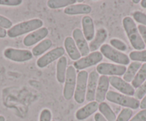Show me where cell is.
Here are the masks:
<instances>
[{"instance_id": "cell-2", "label": "cell", "mask_w": 146, "mask_h": 121, "mask_svg": "<svg viewBox=\"0 0 146 121\" xmlns=\"http://www.w3.org/2000/svg\"><path fill=\"white\" fill-rule=\"evenodd\" d=\"M43 22L40 19H32L25 21L12 26L7 31V36L9 38H16L29 32H33L43 26Z\"/></svg>"}, {"instance_id": "cell-13", "label": "cell", "mask_w": 146, "mask_h": 121, "mask_svg": "<svg viewBox=\"0 0 146 121\" xmlns=\"http://www.w3.org/2000/svg\"><path fill=\"white\" fill-rule=\"evenodd\" d=\"M72 38L76 44L77 47H78L81 56L83 57L88 56L90 52L89 44H88V41L85 39L83 33L80 29L76 28L73 30Z\"/></svg>"}, {"instance_id": "cell-11", "label": "cell", "mask_w": 146, "mask_h": 121, "mask_svg": "<svg viewBox=\"0 0 146 121\" xmlns=\"http://www.w3.org/2000/svg\"><path fill=\"white\" fill-rule=\"evenodd\" d=\"M110 85H111L114 88L117 89L122 94L128 96H133L135 95L134 88L130 83L123 80V78L119 76H110L109 77Z\"/></svg>"}, {"instance_id": "cell-22", "label": "cell", "mask_w": 146, "mask_h": 121, "mask_svg": "<svg viewBox=\"0 0 146 121\" xmlns=\"http://www.w3.org/2000/svg\"><path fill=\"white\" fill-rule=\"evenodd\" d=\"M141 66L142 64L140 62L133 61L130 63L128 68L126 70V72L123 75V80H125L127 83L133 81L136 73H137V71H138Z\"/></svg>"}, {"instance_id": "cell-3", "label": "cell", "mask_w": 146, "mask_h": 121, "mask_svg": "<svg viewBox=\"0 0 146 121\" xmlns=\"http://www.w3.org/2000/svg\"><path fill=\"white\" fill-rule=\"evenodd\" d=\"M106 99L110 102L117 104L126 108L136 110L140 108V101L131 96L123 95L122 94L109 90L107 94Z\"/></svg>"}, {"instance_id": "cell-29", "label": "cell", "mask_w": 146, "mask_h": 121, "mask_svg": "<svg viewBox=\"0 0 146 121\" xmlns=\"http://www.w3.org/2000/svg\"><path fill=\"white\" fill-rule=\"evenodd\" d=\"M110 44L111 45V46L113 48H115L117 51H127V46L123 41L120 39H112L110 41Z\"/></svg>"}, {"instance_id": "cell-14", "label": "cell", "mask_w": 146, "mask_h": 121, "mask_svg": "<svg viewBox=\"0 0 146 121\" xmlns=\"http://www.w3.org/2000/svg\"><path fill=\"white\" fill-rule=\"evenodd\" d=\"M99 74L95 71H92L88 76V84H87V91L85 99L89 102L95 101L96 90L98 87Z\"/></svg>"}, {"instance_id": "cell-43", "label": "cell", "mask_w": 146, "mask_h": 121, "mask_svg": "<svg viewBox=\"0 0 146 121\" xmlns=\"http://www.w3.org/2000/svg\"><path fill=\"white\" fill-rule=\"evenodd\" d=\"M52 121H56V120H52Z\"/></svg>"}, {"instance_id": "cell-38", "label": "cell", "mask_w": 146, "mask_h": 121, "mask_svg": "<svg viewBox=\"0 0 146 121\" xmlns=\"http://www.w3.org/2000/svg\"><path fill=\"white\" fill-rule=\"evenodd\" d=\"M140 108L142 110L146 109V95L143 97V100H142L141 102L140 103Z\"/></svg>"}, {"instance_id": "cell-26", "label": "cell", "mask_w": 146, "mask_h": 121, "mask_svg": "<svg viewBox=\"0 0 146 121\" xmlns=\"http://www.w3.org/2000/svg\"><path fill=\"white\" fill-rule=\"evenodd\" d=\"M76 2V0H49L47 1V7L52 9H60L75 5Z\"/></svg>"}, {"instance_id": "cell-36", "label": "cell", "mask_w": 146, "mask_h": 121, "mask_svg": "<svg viewBox=\"0 0 146 121\" xmlns=\"http://www.w3.org/2000/svg\"><path fill=\"white\" fill-rule=\"evenodd\" d=\"M137 29H138L139 33H140V36H141L142 39H143V41L146 46V26L140 24L137 26Z\"/></svg>"}, {"instance_id": "cell-41", "label": "cell", "mask_w": 146, "mask_h": 121, "mask_svg": "<svg viewBox=\"0 0 146 121\" xmlns=\"http://www.w3.org/2000/svg\"><path fill=\"white\" fill-rule=\"evenodd\" d=\"M0 121H5V117L2 116V115H0Z\"/></svg>"}, {"instance_id": "cell-18", "label": "cell", "mask_w": 146, "mask_h": 121, "mask_svg": "<svg viewBox=\"0 0 146 121\" xmlns=\"http://www.w3.org/2000/svg\"><path fill=\"white\" fill-rule=\"evenodd\" d=\"M107 38H108V31L106 29L104 28L98 29L96 32V35L90 41L89 45L90 51L92 52L97 51L98 48H100V47L103 45V43L105 42Z\"/></svg>"}, {"instance_id": "cell-21", "label": "cell", "mask_w": 146, "mask_h": 121, "mask_svg": "<svg viewBox=\"0 0 146 121\" xmlns=\"http://www.w3.org/2000/svg\"><path fill=\"white\" fill-rule=\"evenodd\" d=\"M67 60L65 56H63L59 58L56 67V77L59 83H64L65 81L66 73L67 69Z\"/></svg>"}, {"instance_id": "cell-8", "label": "cell", "mask_w": 146, "mask_h": 121, "mask_svg": "<svg viewBox=\"0 0 146 121\" xmlns=\"http://www.w3.org/2000/svg\"><path fill=\"white\" fill-rule=\"evenodd\" d=\"M126 66L110 63H100L96 67V71L98 74L106 76H123L126 72Z\"/></svg>"}, {"instance_id": "cell-33", "label": "cell", "mask_w": 146, "mask_h": 121, "mask_svg": "<svg viewBox=\"0 0 146 121\" xmlns=\"http://www.w3.org/2000/svg\"><path fill=\"white\" fill-rule=\"evenodd\" d=\"M22 0H0V5L16 7L22 4Z\"/></svg>"}, {"instance_id": "cell-10", "label": "cell", "mask_w": 146, "mask_h": 121, "mask_svg": "<svg viewBox=\"0 0 146 121\" xmlns=\"http://www.w3.org/2000/svg\"><path fill=\"white\" fill-rule=\"evenodd\" d=\"M64 51H65L64 48L61 46L53 48L39 58L36 61V65L40 69H43L54 62V61L62 57L64 54Z\"/></svg>"}, {"instance_id": "cell-7", "label": "cell", "mask_w": 146, "mask_h": 121, "mask_svg": "<svg viewBox=\"0 0 146 121\" xmlns=\"http://www.w3.org/2000/svg\"><path fill=\"white\" fill-rule=\"evenodd\" d=\"M4 56L7 59L18 63L28 61L33 58V54L29 50L15 48H6L4 51Z\"/></svg>"}, {"instance_id": "cell-12", "label": "cell", "mask_w": 146, "mask_h": 121, "mask_svg": "<svg viewBox=\"0 0 146 121\" xmlns=\"http://www.w3.org/2000/svg\"><path fill=\"white\" fill-rule=\"evenodd\" d=\"M49 31L47 28L42 27L40 29H37L36 31H33L32 33H29V34L26 36L23 39V44L25 46H32L37 43L42 41L48 35Z\"/></svg>"}, {"instance_id": "cell-20", "label": "cell", "mask_w": 146, "mask_h": 121, "mask_svg": "<svg viewBox=\"0 0 146 121\" xmlns=\"http://www.w3.org/2000/svg\"><path fill=\"white\" fill-rule=\"evenodd\" d=\"M92 7L87 4H76L67 7L64 9V13L67 15L89 14Z\"/></svg>"}, {"instance_id": "cell-25", "label": "cell", "mask_w": 146, "mask_h": 121, "mask_svg": "<svg viewBox=\"0 0 146 121\" xmlns=\"http://www.w3.org/2000/svg\"><path fill=\"white\" fill-rule=\"evenodd\" d=\"M146 80V63L142 65L140 69L136 73L134 79L133 80L132 86L134 88H138Z\"/></svg>"}, {"instance_id": "cell-9", "label": "cell", "mask_w": 146, "mask_h": 121, "mask_svg": "<svg viewBox=\"0 0 146 121\" xmlns=\"http://www.w3.org/2000/svg\"><path fill=\"white\" fill-rule=\"evenodd\" d=\"M103 58V56L100 51H94L90 53L86 56L80 58L75 61L73 66L75 69L80 71H83L85 69L91 67L98 64Z\"/></svg>"}, {"instance_id": "cell-1", "label": "cell", "mask_w": 146, "mask_h": 121, "mask_svg": "<svg viewBox=\"0 0 146 121\" xmlns=\"http://www.w3.org/2000/svg\"><path fill=\"white\" fill-rule=\"evenodd\" d=\"M123 25L132 46L137 51L145 49V44L133 19L130 16H125L123 19Z\"/></svg>"}, {"instance_id": "cell-37", "label": "cell", "mask_w": 146, "mask_h": 121, "mask_svg": "<svg viewBox=\"0 0 146 121\" xmlns=\"http://www.w3.org/2000/svg\"><path fill=\"white\" fill-rule=\"evenodd\" d=\"M94 118H95V121H108L100 112H96V114L94 116Z\"/></svg>"}, {"instance_id": "cell-6", "label": "cell", "mask_w": 146, "mask_h": 121, "mask_svg": "<svg viewBox=\"0 0 146 121\" xmlns=\"http://www.w3.org/2000/svg\"><path fill=\"white\" fill-rule=\"evenodd\" d=\"M88 76L89 75L86 71H81L77 76V83L74 98L78 104H82L85 102Z\"/></svg>"}, {"instance_id": "cell-31", "label": "cell", "mask_w": 146, "mask_h": 121, "mask_svg": "<svg viewBox=\"0 0 146 121\" xmlns=\"http://www.w3.org/2000/svg\"><path fill=\"white\" fill-rule=\"evenodd\" d=\"M146 95V80L136 90L135 92V97L136 99L141 100Z\"/></svg>"}, {"instance_id": "cell-30", "label": "cell", "mask_w": 146, "mask_h": 121, "mask_svg": "<svg viewBox=\"0 0 146 121\" xmlns=\"http://www.w3.org/2000/svg\"><path fill=\"white\" fill-rule=\"evenodd\" d=\"M133 19L137 23L141 24V25L146 26V14L139 11L134 12L133 14Z\"/></svg>"}, {"instance_id": "cell-34", "label": "cell", "mask_w": 146, "mask_h": 121, "mask_svg": "<svg viewBox=\"0 0 146 121\" xmlns=\"http://www.w3.org/2000/svg\"><path fill=\"white\" fill-rule=\"evenodd\" d=\"M12 26V22L5 16L0 15V27L9 29Z\"/></svg>"}, {"instance_id": "cell-24", "label": "cell", "mask_w": 146, "mask_h": 121, "mask_svg": "<svg viewBox=\"0 0 146 121\" xmlns=\"http://www.w3.org/2000/svg\"><path fill=\"white\" fill-rule=\"evenodd\" d=\"M98 110L108 121H115L117 118L115 113L107 103H100L98 106Z\"/></svg>"}, {"instance_id": "cell-5", "label": "cell", "mask_w": 146, "mask_h": 121, "mask_svg": "<svg viewBox=\"0 0 146 121\" xmlns=\"http://www.w3.org/2000/svg\"><path fill=\"white\" fill-rule=\"evenodd\" d=\"M76 83V69L73 66H70L67 69L64 90H63V95L67 101H70L74 96Z\"/></svg>"}, {"instance_id": "cell-39", "label": "cell", "mask_w": 146, "mask_h": 121, "mask_svg": "<svg viewBox=\"0 0 146 121\" xmlns=\"http://www.w3.org/2000/svg\"><path fill=\"white\" fill-rule=\"evenodd\" d=\"M7 35V31L3 28L0 27V38H5Z\"/></svg>"}, {"instance_id": "cell-28", "label": "cell", "mask_w": 146, "mask_h": 121, "mask_svg": "<svg viewBox=\"0 0 146 121\" xmlns=\"http://www.w3.org/2000/svg\"><path fill=\"white\" fill-rule=\"evenodd\" d=\"M132 115H133V111L130 108H124L120 111L115 121H129Z\"/></svg>"}, {"instance_id": "cell-40", "label": "cell", "mask_w": 146, "mask_h": 121, "mask_svg": "<svg viewBox=\"0 0 146 121\" xmlns=\"http://www.w3.org/2000/svg\"><path fill=\"white\" fill-rule=\"evenodd\" d=\"M140 5H141V7L143 8H145L146 9V0H143V1H141V2H140Z\"/></svg>"}, {"instance_id": "cell-19", "label": "cell", "mask_w": 146, "mask_h": 121, "mask_svg": "<svg viewBox=\"0 0 146 121\" xmlns=\"http://www.w3.org/2000/svg\"><path fill=\"white\" fill-rule=\"evenodd\" d=\"M64 49L72 61H78L82 56L72 37H66L64 41Z\"/></svg>"}, {"instance_id": "cell-32", "label": "cell", "mask_w": 146, "mask_h": 121, "mask_svg": "<svg viewBox=\"0 0 146 121\" xmlns=\"http://www.w3.org/2000/svg\"><path fill=\"white\" fill-rule=\"evenodd\" d=\"M39 121H52V112L47 108H44L41 111Z\"/></svg>"}, {"instance_id": "cell-23", "label": "cell", "mask_w": 146, "mask_h": 121, "mask_svg": "<svg viewBox=\"0 0 146 121\" xmlns=\"http://www.w3.org/2000/svg\"><path fill=\"white\" fill-rule=\"evenodd\" d=\"M52 46V42L49 39L42 40L40 41L38 44H36L33 48H32V53L34 56H40L42 55L45 51L50 49Z\"/></svg>"}, {"instance_id": "cell-16", "label": "cell", "mask_w": 146, "mask_h": 121, "mask_svg": "<svg viewBox=\"0 0 146 121\" xmlns=\"http://www.w3.org/2000/svg\"><path fill=\"white\" fill-rule=\"evenodd\" d=\"M82 33L87 41H91L95 36L93 20L90 16H85L82 19Z\"/></svg>"}, {"instance_id": "cell-15", "label": "cell", "mask_w": 146, "mask_h": 121, "mask_svg": "<svg viewBox=\"0 0 146 121\" xmlns=\"http://www.w3.org/2000/svg\"><path fill=\"white\" fill-rule=\"evenodd\" d=\"M109 86V77L106 76H101L100 77H99L98 87H97L96 90V95H95L96 102L99 103L104 102V101L106 98Z\"/></svg>"}, {"instance_id": "cell-4", "label": "cell", "mask_w": 146, "mask_h": 121, "mask_svg": "<svg viewBox=\"0 0 146 121\" xmlns=\"http://www.w3.org/2000/svg\"><path fill=\"white\" fill-rule=\"evenodd\" d=\"M100 53L105 58L118 65L126 66L130 64V58L126 54L117 51L109 44H103L100 47Z\"/></svg>"}, {"instance_id": "cell-42", "label": "cell", "mask_w": 146, "mask_h": 121, "mask_svg": "<svg viewBox=\"0 0 146 121\" xmlns=\"http://www.w3.org/2000/svg\"><path fill=\"white\" fill-rule=\"evenodd\" d=\"M133 3H135V4H137V3H139V2H140V1H139V0H133Z\"/></svg>"}, {"instance_id": "cell-27", "label": "cell", "mask_w": 146, "mask_h": 121, "mask_svg": "<svg viewBox=\"0 0 146 121\" xmlns=\"http://www.w3.org/2000/svg\"><path fill=\"white\" fill-rule=\"evenodd\" d=\"M129 58L134 61L146 62V50L132 51L129 54Z\"/></svg>"}, {"instance_id": "cell-17", "label": "cell", "mask_w": 146, "mask_h": 121, "mask_svg": "<svg viewBox=\"0 0 146 121\" xmlns=\"http://www.w3.org/2000/svg\"><path fill=\"white\" fill-rule=\"evenodd\" d=\"M98 106H99V104L96 101L90 102L85 106L78 110L75 114L76 118L78 120H84L87 119L98 111Z\"/></svg>"}, {"instance_id": "cell-35", "label": "cell", "mask_w": 146, "mask_h": 121, "mask_svg": "<svg viewBox=\"0 0 146 121\" xmlns=\"http://www.w3.org/2000/svg\"><path fill=\"white\" fill-rule=\"evenodd\" d=\"M129 121H146V109L140 111Z\"/></svg>"}]
</instances>
